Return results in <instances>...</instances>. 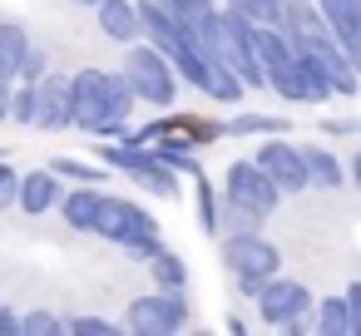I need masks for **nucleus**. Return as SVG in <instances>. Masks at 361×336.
Listing matches in <instances>:
<instances>
[{"label":"nucleus","mask_w":361,"mask_h":336,"mask_svg":"<svg viewBox=\"0 0 361 336\" xmlns=\"http://www.w3.org/2000/svg\"><path fill=\"white\" fill-rule=\"evenodd\" d=\"M70 80H75V129L99 134V139L129 134V114L139 94L124 80V70H80Z\"/></svg>","instance_id":"obj_1"},{"label":"nucleus","mask_w":361,"mask_h":336,"mask_svg":"<svg viewBox=\"0 0 361 336\" xmlns=\"http://www.w3.org/2000/svg\"><path fill=\"white\" fill-rule=\"evenodd\" d=\"M94 232H99L104 242L124 247V252L139 257V262H149V257L164 247V242H159V223H154V213L139 208V203H129V198H109V193H104V203H99V223H94Z\"/></svg>","instance_id":"obj_2"},{"label":"nucleus","mask_w":361,"mask_h":336,"mask_svg":"<svg viewBox=\"0 0 361 336\" xmlns=\"http://www.w3.org/2000/svg\"><path fill=\"white\" fill-rule=\"evenodd\" d=\"M99 163L119 168L124 178H134L139 188H149V193H159V198H178V168H173V163H164L154 144L109 139V144L99 149Z\"/></svg>","instance_id":"obj_3"},{"label":"nucleus","mask_w":361,"mask_h":336,"mask_svg":"<svg viewBox=\"0 0 361 336\" xmlns=\"http://www.w3.org/2000/svg\"><path fill=\"white\" fill-rule=\"evenodd\" d=\"M223 262L233 267V287L243 297H257L262 282L282 272V252H277V242L262 237V228L257 232H228L223 237Z\"/></svg>","instance_id":"obj_4"},{"label":"nucleus","mask_w":361,"mask_h":336,"mask_svg":"<svg viewBox=\"0 0 361 336\" xmlns=\"http://www.w3.org/2000/svg\"><path fill=\"white\" fill-rule=\"evenodd\" d=\"M124 80L134 85V94L144 99V104H154V109H173V99H178V70L169 65V55L159 50V45H129L124 50Z\"/></svg>","instance_id":"obj_5"},{"label":"nucleus","mask_w":361,"mask_h":336,"mask_svg":"<svg viewBox=\"0 0 361 336\" xmlns=\"http://www.w3.org/2000/svg\"><path fill=\"white\" fill-rule=\"evenodd\" d=\"M124 326L139 331V336H173V331L188 326V297L183 292H169V287H154L149 297H134L129 301Z\"/></svg>","instance_id":"obj_6"},{"label":"nucleus","mask_w":361,"mask_h":336,"mask_svg":"<svg viewBox=\"0 0 361 336\" xmlns=\"http://www.w3.org/2000/svg\"><path fill=\"white\" fill-rule=\"evenodd\" d=\"M223 198L238 203V208H247V213H257V218H272V213L282 208V188L257 168V158L228 163V188H223Z\"/></svg>","instance_id":"obj_7"},{"label":"nucleus","mask_w":361,"mask_h":336,"mask_svg":"<svg viewBox=\"0 0 361 336\" xmlns=\"http://www.w3.org/2000/svg\"><path fill=\"white\" fill-rule=\"evenodd\" d=\"M257 301V316H262V326H277V331H287L297 316H307L317 301H312V292H307V282H297V277H267L262 282V292L252 297Z\"/></svg>","instance_id":"obj_8"},{"label":"nucleus","mask_w":361,"mask_h":336,"mask_svg":"<svg viewBox=\"0 0 361 336\" xmlns=\"http://www.w3.org/2000/svg\"><path fill=\"white\" fill-rule=\"evenodd\" d=\"M257 168L282 188V193H307L312 178H307V158H302V144H287L282 134H267V144L252 154Z\"/></svg>","instance_id":"obj_9"},{"label":"nucleus","mask_w":361,"mask_h":336,"mask_svg":"<svg viewBox=\"0 0 361 336\" xmlns=\"http://www.w3.org/2000/svg\"><path fill=\"white\" fill-rule=\"evenodd\" d=\"M35 129L55 134V129H75V80L70 75H45L35 80Z\"/></svg>","instance_id":"obj_10"},{"label":"nucleus","mask_w":361,"mask_h":336,"mask_svg":"<svg viewBox=\"0 0 361 336\" xmlns=\"http://www.w3.org/2000/svg\"><path fill=\"white\" fill-rule=\"evenodd\" d=\"M302 55L331 80V89H336V99H351L356 89H361V75H356V65H351V55L336 45V35H322V40H312V45H302Z\"/></svg>","instance_id":"obj_11"},{"label":"nucleus","mask_w":361,"mask_h":336,"mask_svg":"<svg viewBox=\"0 0 361 336\" xmlns=\"http://www.w3.org/2000/svg\"><path fill=\"white\" fill-rule=\"evenodd\" d=\"M60 198H65V178H60L55 168L20 173V198H16V208H20V213H30V218H45L50 208H60Z\"/></svg>","instance_id":"obj_12"},{"label":"nucleus","mask_w":361,"mask_h":336,"mask_svg":"<svg viewBox=\"0 0 361 336\" xmlns=\"http://www.w3.org/2000/svg\"><path fill=\"white\" fill-rule=\"evenodd\" d=\"M94 20H99V30H104L114 45H134V40L144 35V20H139V6H134V0H99V6H94Z\"/></svg>","instance_id":"obj_13"},{"label":"nucleus","mask_w":361,"mask_h":336,"mask_svg":"<svg viewBox=\"0 0 361 336\" xmlns=\"http://www.w3.org/2000/svg\"><path fill=\"white\" fill-rule=\"evenodd\" d=\"M99 203H104L99 183H80V188H70V193L60 198V213H65V223H70L75 232H94V223H99Z\"/></svg>","instance_id":"obj_14"},{"label":"nucleus","mask_w":361,"mask_h":336,"mask_svg":"<svg viewBox=\"0 0 361 336\" xmlns=\"http://www.w3.org/2000/svg\"><path fill=\"white\" fill-rule=\"evenodd\" d=\"M302 158H307V178H312V188H322V193H336V188L346 183V168H341V158H336L331 149H322V144H307V149H302Z\"/></svg>","instance_id":"obj_15"},{"label":"nucleus","mask_w":361,"mask_h":336,"mask_svg":"<svg viewBox=\"0 0 361 336\" xmlns=\"http://www.w3.org/2000/svg\"><path fill=\"white\" fill-rule=\"evenodd\" d=\"M25 45H30L25 25H16V20H0V80H20Z\"/></svg>","instance_id":"obj_16"},{"label":"nucleus","mask_w":361,"mask_h":336,"mask_svg":"<svg viewBox=\"0 0 361 336\" xmlns=\"http://www.w3.org/2000/svg\"><path fill=\"white\" fill-rule=\"evenodd\" d=\"M149 272H154V287H169V292H183V287H188V267H183V257L169 252V247H159V252L149 257Z\"/></svg>","instance_id":"obj_17"},{"label":"nucleus","mask_w":361,"mask_h":336,"mask_svg":"<svg viewBox=\"0 0 361 336\" xmlns=\"http://www.w3.org/2000/svg\"><path fill=\"white\" fill-rule=\"evenodd\" d=\"M312 326L326 331V336H351V306H346V292H341V297H322Z\"/></svg>","instance_id":"obj_18"},{"label":"nucleus","mask_w":361,"mask_h":336,"mask_svg":"<svg viewBox=\"0 0 361 336\" xmlns=\"http://www.w3.org/2000/svg\"><path fill=\"white\" fill-rule=\"evenodd\" d=\"M193 183H198V228L203 232H223V198H218V188L208 183V173H193Z\"/></svg>","instance_id":"obj_19"},{"label":"nucleus","mask_w":361,"mask_h":336,"mask_svg":"<svg viewBox=\"0 0 361 336\" xmlns=\"http://www.w3.org/2000/svg\"><path fill=\"white\" fill-rule=\"evenodd\" d=\"M228 134H287V119L282 114H233L228 119Z\"/></svg>","instance_id":"obj_20"},{"label":"nucleus","mask_w":361,"mask_h":336,"mask_svg":"<svg viewBox=\"0 0 361 336\" xmlns=\"http://www.w3.org/2000/svg\"><path fill=\"white\" fill-rule=\"evenodd\" d=\"M50 168L70 183H99L104 188V178H109V163H85V158H55Z\"/></svg>","instance_id":"obj_21"},{"label":"nucleus","mask_w":361,"mask_h":336,"mask_svg":"<svg viewBox=\"0 0 361 336\" xmlns=\"http://www.w3.org/2000/svg\"><path fill=\"white\" fill-rule=\"evenodd\" d=\"M35 114H40V104H35V85H30V80H16V94H11V124L35 129Z\"/></svg>","instance_id":"obj_22"},{"label":"nucleus","mask_w":361,"mask_h":336,"mask_svg":"<svg viewBox=\"0 0 361 336\" xmlns=\"http://www.w3.org/2000/svg\"><path fill=\"white\" fill-rule=\"evenodd\" d=\"M65 331H75V336H114V331H119V321L94 316V311H80V316H70V321H65Z\"/></svg>","instance_id":"obj_23"},{"label":"nucleus","mask_w":361,"mask_h":336,"mask_svg":"<svg viewBox=\"0 0 361 336\" xmlns=\"http://www.w3.org/2000/svg\"><path fill=\"white\" fill-rule=\"evenodd\" d=\"M223 6H233V11H243L262 25H277V15H282V0H223Z\"/></svg>","instance_id":"obj_24"},{"label":"nucleus","mask_w":361,"mask_h":336,"mask_svg":"<svg viewBox=\"0 0 361 336\" xmlns=\"http://www.w3.org/2000/svg\"><path fill=\"white\" fill-rule=\"evenodd\" d=\"M45 75H50V50L30 40V45H25V60H20V80L35 85V80H45Z\"/></svg>","instance_id":"obj_25"},{"label":"nucleus","mask_w":361,"mask_h":336,"mask_svg":"<svg viewBox=\"0 0 361 336\" xmlns=\"http://www.w3.org/2000/svg\"><path fill=\"white\" fill-rule=\"evenodd\" d=\"M267 218H257V213H247V208H238V203H228L223 198V228L228 232H257Z\"/></svg>","instance_id":"obj_26"},{"label":"nucleus","mask_w":361,"mask_h":336,"mask_svg":"<svg viewBox=\"0 0 361 336\" xmlns=\"http://www.w3.org/2000/svg\"><path fill=\"white\" fill-rule=\"evenodd\" d=\"M20 331H30V336H50V331H65V321H60L55 311H25V316H20Z\"/></svg>","instance_id":"obj_27"},{"label":"nucleus","mask_w":361,"mask_h":336,"mask_svg":"<svg viewBox=\"0 0 361 336\" xmlns=\"http://www.w3.org/2000/svg\"><path fill=\"white\" fill-rule=\"evenodd\" d=\"M16 198H20V173L11 163H0V208H16Z\"/></svg>","instance_id":"obj_28"},{"label":"nucleus","mask_w":361,"mask_h":336,"mask_svg":"<svg viewBox=\"0 0 361 336\" xmlns=\"http://www.w3.org/2000/svg\"><path fill=\"white\" fill-rule=\"evenodd\" d=\"M322 134L326 139H351V134H361V119H322Z\"/></svg>","instance_id":"obj_29"},{"label":"nucleus","mask_w":361,"mask_h":336,"mask_svg":"<svg viewBox=\"0 0 361 336\" xmlns=\"http://www.w3.org/2000/svg\"><path fill=\"white\" fill-rule=\"evenodd\" d=\"M346 306H351V336H361V282L346 287Z\"/></svg>","instance_id":"obj_30"},{"label":"nucleus","mask_w":361,"mask_h":336,"mask_svg":"<svg viewBox=\"0 0 361 336\" xmlns=\"http://www.w3.org/2000/svg\"><path fill=\"white\" fill-rule=\"evenodd\" d=\"M11 94H16V80H0V124L11 119Z\"/></svg>","instance_id":"obj_31"},{"label":"nucleus","mask_w":361,"mask_h":336,"mask_svg":"<svg viewBox=\"0 0 361 336\" xmlns=\"http://www.w3.org/2000/svg\"><path fill=\"white\" fill-rule=\"evenodd\" d=\"M11 331H20V316H16L6 301H0V336H11Z\"/></svg>","instance_id":"obj_32"},{"label":"nucleus","mask_w":361,"mask_h":336,"mask_svg":"<svg viewBox=\"0 0 361 336\" xmlns=\"http://www.w3.org/2000/svg\"><path fill=\"white\" fill-rule=\"evenodd\" d=\"M351 183H356V193H361V144H356V154H351Z\"/></svg>","instance_id":"obj_33"},{"label":"nucleus","mask_w":361,"mask_h":336,"mask_svg":"<svg viewBox=\"0 0 361 336\" xmlns=\"http://www.w3.org/2000/svg\"><path fill=\"white\" fill-rule=\"evenodd\" d=\"M70 6H90V11H94V6H99V0H70Z\"/></svg>","instance_id":"obj_34"}]
</instances>
